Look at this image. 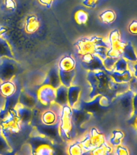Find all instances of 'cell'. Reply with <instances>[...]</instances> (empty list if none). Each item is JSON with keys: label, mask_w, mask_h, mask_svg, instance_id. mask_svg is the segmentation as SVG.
Segmentation results:
<instances>
[{"label": "cell", "mask_w": 137, "mask_h": 155, "mask_svg": "<svg viewBox=\"0 0 137 155\" xmlns=\"http://www.w3.org/2000/svg\"><path fill=\"white\" fill-rule=\"evenodd\" d=\"M1 133L6 137L7 135L15 134L21 130V120L18 116L15 108L1 111Z\"/></svg>", "instance_id": "1"}, {"label": "cell", "mask_w": 137, "mask_h": 155, "mask_svg": "<svg viewBox=\"0 0 137 155\" xmlns=\"http://www.w3.org/2000/svg\"><path fill=\"white\" fill-rule=\"evenodd\" d=\"M73 124V108L68 104L64 105L61 107L58 126V132L60 137L65 140H71L75 134Z\"/></svg>", "instance_id": "2"}, {"label": "cell", "mask_w": 137, "mask_h": 155, "mask_svg": "<svg viewBox=\"0 0 137 155\" xmlns=\"http://www.w3.org/2000/svg\"><path fill=\"white\" fill-rule=\"evenodd\" d=\"M31 147V153L38 155H51L54 153L53 145L46 137L40 135L34 137L29 143Z\"/></svg>", "instance_id": "3"}, {"label": "cell", "mask_w": 137, "mask_h": 155, "mask_svg": "<svg viewBox=\"0 0 137 155\" xmlns=\"http://www.w3.org/2000/svg\"><path fill=\"white\" fill-rule=\"evenodd\" d=\"M17 71V64L14 58H0V80H11Z\"/></svg>", "instance_id": "4"}, {"label": "cell", "mask_w": 137, "mask_h": 155, "mask_svg": "<svg viewBox=\"0 0 137 155\" xmlns=\"http://www.w3.org/2000/svg\"><path fill=\"white\" fill-rule=\"evenodd\" d=\"M36 93L38 103L44 106H49L55 102L56 89L51 86L42 84Z\"/></svg>", "instance_id": "5"}, {"label": "cell", "mask_w": 137, "mask_h": 155, "mask_svg": "<svg viewBox=\"0 0 137 155\" xmlns=\"http://www.w3.org/2000/svg\"><path fill=\"white\" fill-rule=\"evenodd\" d=\"M37 103H38L37 93L34 94L32 92L28 91H24L21 93H19V104H21L22 106L33 109L36 106Z\"/></svg>", "instance_id": "6"}, {"label": "cell", "mask_w": 137, "mask_h": 155, "mask_svg": "<svg viewBox=\"0 0 137 155\" xmlns=\"http://www.w3.org/2000/svg\"><path fill=\"white\" fill-rule=\"evenodd\" d=\"M58 126L59 123H56L54 124H40L36 126V130L40 135H42L46 137H56L59 136L58 132Z\"/></svg>", "instance_id": "7"}, {"label": "cell", "mask_w": 137, "mask_h": 155, "mask_svg": "<svg viewBox=\"0 0 137 155\" xmlns=\"http://www.w3.org/2000/svg\"><path fill=\"white\" fill-rule=\"evenodd\" d=\"M42 84L48 85L55 89H57L58 87H60L61 84H60V78H59L58 66H54V67L51 68L46 75V77L44 78Z\"/></svg>", "instance_id": "8"}, {"label": "cell", "mask_w": 137, "mask_h": 155, "mask_svg": "<svg viewBox=\"0 0 137 155\" xmlns=\"http://www.w3.org/2000/svg\"><path fill=\"white\" fill-rule=\"evenodd\" d=\"M81 93L82 89L79 86L72 84L68 87V105H70L72 108H75L79 103Z\"/></svg>", "instance_id": "9"}, {"label": "cell", "mask_w": 137, "mask_h": 155, "mask_svg": "<svg viewBox=\"0 0 137 155\" xmlns=\"http://www.w3.org/2000/svg\"><path fill=\"white\" fill-rule=\"evenodd\" d=\"M88 134L93 150L106 141V137L104 136V134L100 133L96 128H91Z\"/></svg>", "instance_id": "10"}, {"label": "cell", "mask_w": 137, "mask_h": 155, "mask_svg": "<svg viewBox=\"0 0 137 155\" xmlns=\"http://www.w3.org/2000/svg\"><path fill=\"white\" fill-rule=\"evenodd\" d=\"M17 91L16 86L11 80L2 81L0 82V94L4 98H8L15 94Z\"/></svg>", "instance_id": "11"}, {"label": "cell", "mask_w": 137, "mask_h": 155, "mask_svg": "<svg viewBox=\"0 0 137 155\" xmlns=\"http://www.w3.org/2000/svg\"><path fill=\"white\" fill-rule=\"evenodd\" d=\"M15 108L16 110L18 116L20 119L22 123H31V118H32V109L22 106L19 103Z\"/></svg>", "instance_id": "12"}, {"label": "cell", "mask_w": 137, "mask_h": 155, "mask_svg": "<svg viewBox=\"0 0 137 155\" xmlns=\"http://www.w3.org/2000/svg\"><path fill=\"white\" fill-rule=\"evenodd\" d=\"M58 114L53 109H48L41 112V124H54L57 123Z\"/></svg>", "instance_id": "13"}, {"label": "cell", "mask_w": 137, "mask_h": 155, "mask_svg": "<svg viewBox=\"0 0 137 155\" xmlns=\"http://www.w3.org/2000/svg\"><path fill=\"white\" fill-rule=\"evenodd\" d=\"M76 76L75 70L70 71H63L59 70V78H60V84L66 87H70L73 82V80Z\"/></svg>", "instance_id": "14"}, {"label": "cell", "mask_w": 137, "mask_h": 155, "mask_svg": "<svg viewBox=\"0 0 137 155\" xmlns=\"http://www.w3.org/2000/svg\"><path fill=\"white\" fill-rule=\"evenodd\" d=\"M68 87L60 85L56 89V99L55 103L58 104L60 106H64L68 104Z\"/></svg>", "instance_id": "15"}, {"label": "cell", "mask_w": 137, "mask_h": 155, "mask_svg": "<svg viewBox=\"0 0 137 155\" xmlns=\"http://www.w3.org/2000/svg\"><path fill=\"white\" fill-rule=\"evenodd\" d=\"M57 66L60 70L70 71V70H75L76 61H75L74 58L71 56H65L60 59Z\"/></svg>", "instance_id": "16"}, {"label": "cell", "mask_w": 137, "mask_h": 155, "mask_svg": "<svg viewBox=\"0 0 137 155\" xmlns=\"http://www.w3.org/2000/svg\"><path fill=\"white\" fill-rule=\"evenodd\" d=\"M40 28V22L36 15H29L25 21V30L28 33H34Z\"/></svg>", "instance_id": "17"}, {"label": "cell", "mask_w": 137, "mask_h": 155, "mask_svg": "<svg viewBox=\"0 0 137 155\" xmlns=\"http://www.w3.org/2000/svg\"><path fill=\"white\" fill-rule=\"evenodd\" d=\"M114 147L106 140V142L103 143L98 147L94 148L90 151V153L94 155H106L113 153Z\"/></svg>", "instance_id": "18"}, {"label": "cell", "mask_w": 137, "mask_h": 155, "mask_svg": "<svg viewBox=\"0 0 137 155\" xmlns=\"http://www.w3.org/2000/svg\"><path fill=\"white\" fill-rule=\"evenodd\" d=\"M14 58V54L9 43L5 39L0 38V58Z\"/></svg>", "instance_id": "19"}, {"label": "cell", "mask_w": 137, "mask_h": 155, "mask_svg": "<svg viewBox=\"0 0 137 155\" xmlns=\"http://www.w3.org/2000/svg\"><path fill=\"white\" fill-rule=\"evenodd\" d=\"M124 137V134L122 131L115 130L112 132L111 137L109 138L108 142L111 144L113 147H116L117 145H121V142Z\"/></svg>", "instance_id": "20"}, {"label": "cell", "mask_w": 137, "mask_h": 155, "mask_svg": "<svg viewBox=\"0 0 137 155\" xmlns=\"http://www.w3.org/2000/svg\"><path fill=\"white\" fill-rule=\"evenodd\" d=\"M68 153L71 155H81L85 153L84 149L82 148L79 140L73 141L68 147Z\"/></svg>", "instance_id": "21"}, {"label": "cell", "mask_w": 137, "mask_h": 155, "mask_svg": "<svg viewBox=\"0 0 137 155\" xmlns=\"http://www.w3.org/2000/svg\"><path fill=\"white\" fill-rule=\"evenodd\" d=\"M99 18L105 24H111L116 19V14L112 10H106L99 15Z\"/></svg>", "instance_id": "22"}, {"label": "cell", "mask_w": 137, "mask_h": 155, "mask_svg": "<svg viewBox=\"0 0 137 155\" xmlns=\"http://www.w3.org/2000/svg\"><path fill=\"white\" fill-rule=\"evenodd\" d=\"M74 19L77 22V24H80V25H83V24H86L87 21H88L89 15L87 14V12H86L85 11L79 10L75 13Z\"/></svg>", "instance_id": "23"}, {"label": "cell", "mask_w": 137, "mask_h": 155, "mask_svg": "<svg viewBox=\"0 0 137 155\" xmlns=\"http://www.w3.org/2000/svg\"><path fill=\"white\" fill-rule=\"evenodd\" d=\"M113 153L118 155H129L130 152L127 147H124L122 145H117L116 147H114V152Z\"/></svg>", "instance_id": "24"}, {"label": "cell", "mask_w": 137, "mask_h": 155, "mask_svg": "<svg viewBox=\"0 0 137 155\" xmlns=\"http://www.w3.org/2000/svg\"><path fill=\"white\" fill-rule=\"evenodd\" d=\"M8 143L7 140L5 137V136L2 133H0V150H8Z\"/></svg>", "instance_id": "25"}, {"label": "cell", "mask_w": 137, "mask_h": 155, "mask_svg": "<svg viewBox=\"0 0 137 155\" xmlns=\"http://www.w3.org/2000/svg\"><path fill=\"white\" fill-rule=\"evenodd\" d=\"M128 31L132 35H137V20H132L128 25Z\"/></svg>", "instance_id": "26"}, {"label": "cell", "mask_w": 137, "mask_h": 155, "mask_svg": "<svg viewBox=\"0 0 137 155\" xmlns=\"http://www.w3.org/2000/svg\"><path fill=\"white\" fill-rule=\"evenodd\" d=\"M4 4L8 10H15L16 8V2L15 0H4Z\"/></svg>", "instance_id": "27"}, {"label": "cell", "mask_w": 137, "mask_h": 155, "mask_svg": "<svg viewBox=\"0 0 137 155\" xmlns=\"http://www.w3.org/2000/svg\"><path fill=\"white\" fill-rule=\"evenodd\" d=\"M98 1H99V0H84L82 3H83V5H85V6H86V7H94L97 2H98Z\"/></svg>", "instance_id": "28"}, {"label": "cell", "mask_w": 137, "mask_h": 155, "mask_svg": "<svg viewBox=\"0 0 137 155\" xmlns=\"http://www.w3.org/2000/svg\"><path fill=\"white\" fill-rule=\"evenodd\" d=\"M39 2H41V4L47 7H50L53 2V0H39Z\"/></svg>", "instance_id": "29"}, {"label": "cell", "mask_w": 137, "mask_h": 155, "mask_svg": "<svg viewBox=\"0 0 137 155\" xmlns=\"http://www.w3.org/2000/svg\"><path fill=\"white\" fill-rule=\"evenodd\" d=\"M6 31H7V29L3 27H0V38H2V36L6 33Z\"/></svg>", "instance_id": "30"}]
</instances>
